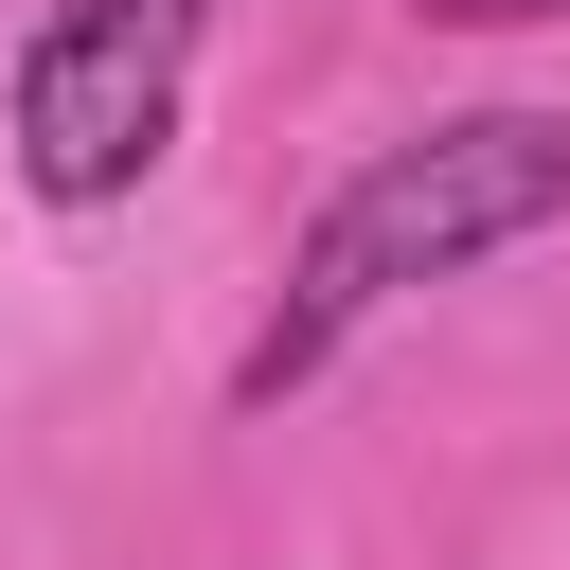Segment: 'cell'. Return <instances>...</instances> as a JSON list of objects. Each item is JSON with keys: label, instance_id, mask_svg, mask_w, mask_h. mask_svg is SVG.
Instances as JSON below:
<instances>
[{"label": "cell", "instance_id": "3957f363", "mask_svg": "<svg viewBox=\"0 0 570 570\" xmlns=\"http://www.w3.org/2000/svg\"><path fill=\"white\" fill-rule=\"evenodd\" d=\"M445 36H517V18H570V0H428Z\"/></svg>", "mask_w": 570, "mask_h": 570}, {"label": "cell", "instance_id": "7a4b0ae2", "mask_svg": "<svg viewBox=\"0 0 570 570\" xmlns=\"http://www.w3.org/2000/svg\"><path fill=\"white\" fill-rule=\"evenodd\" d=\"M196 36H214V0H53V18L18 36V178H36L53 214H107V196L178 142Z\"/></svg>", "mask_w": 570, "mask_h": 570}, {"label": "cell", "instance_id": "6da1fadb", "mask_svg": "<svg viewBox=\"0 0 570 570\" xmlns=\"http://www.w3.org/2000/svg\"><path fill=\"white\" fill-rule=\"evenodd\" d=\"M552 214H570V107H463V125L374 142V160L321 196V232L285 249V303H267V338L232 356V392H249V410L303 392L374 303L463 285L481 249H517V232H552Z\"/></svg>", "mask_w": 570, "mask_h": 570}]
</instances>
